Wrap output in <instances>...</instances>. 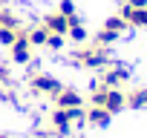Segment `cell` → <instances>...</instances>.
Instances as JSON below:
<instances>
[{
	"label": "cell",
	"mask_w": 147,
	"mask_h": 138,
	"mask_svg": "<svg viewBox=\"0 0 147 138\" xmlns=\"http://www.w3.org/2000/svg\"><path fill=\"white\" fill-rule=\"evenodd\" d=\"M12 49V60H18V63H29L32 60V43H29V35H26V26L18 32V38H15V43L9 46Z\"/></svg>",
	"instance_id": "cell-1"
},
{
	"label": "cell",
	"mask_w": 147,
	"mask_h": 138,
	"mask_svg": "<svg viewBox=\"0 0 147 138\" xmlns=\"http://www.w3.org/2000/svg\"><path fill=\"white\" fill-rule=\"evenodd\" d=\"M104 107H107L110 112H121V109L127 107V92H124L121 86H113V89L107 92V101H104Z\"/></svg>",
	"instance_id": "cell-5"
},
{
	"label": "cell",
	"mask_w": 147,
	"mask_h": 138,
	"mask_svg": "<svg viewBox=\"0 0 147 138\" xmlns=\"http://www.w3.org/2000/svg\"><path fill=\"white\" fill-rule=\"evenodd\" d=\"M6 81V69H0V84H3Z\"/></svg>",
	"instance_id": "cell-9"
},
{
	"label": "cell",
	"mask_w": 147,
	"mask_h": 138,
	"mask_svg": "<svg viewBox=\"0 0 147 138\" xmlns=\"http://www.w3.org/2000/svg\"><path fill=\"white\" fill-rule=\"evenodd\" d=\"M58 12L66 15V17H75V0H61V9Z\"/></svg>",
	"instance_id": "cell-8"
},
{
	"label": "cell",
	"mask_w": 147,
	"mask_h": 138,
	"mask_svg": "<svg viewBox=\"0 0 147 138\" xmlns=\"http://www.w3.org/2000/svg\"><path fill=\"white\" fill-rule=\"evenodd\" d=\"M26 35H29V43H32V46H46L49 32H46L43 26H38V29H26Z\"/></svg>",
	"instance_id": "cell-7"
},
{
	"label": "cell",
	"mask_w": 147,
	"mask_h": 138,
	"mask_svg": "<svg viewBox=\"0 0 147 138\" xmlns=\"http://www.w3.org/2000/svg\"><path fill=\"white\" fill-rule=\"evenodd\" d=\"M29 86H32L35 92H43V95H49V98H55V95L63 89V86H61V84H58L52 75H35V78L29 81Z\"/></svg>",
	"instance_id": "cell-2"
},
{
	"label": "cell",
	"mask_w": 147,
	"mask_h": 138,
	"mask_svg": "<svg viewBox=\"0 0 147 138\" xmlns=\"http://www.w3.org/2000/svg\"><path fill=\"white\" fill-rule=\"evenodd\" d=\"M110 109L107 107H90V112H84V118H87V124H92V127H107L110 124Z\"/></svg>",
	"instance_id": "cell-6"
},
{
	"label": "cell",
	"mask_w": 147,
	"mask_h": 138,
	"mask_svg": "<svg viewBox=\"0 0 147 138\" xmlns=\"http://www.w3.org/2000/svg\"><path fill=\"white\" fill-rule=\"evenodd\" d=\"M43 29H46L49 35H66V32H69V17L61 15V12H55V15H49V17L43 20Z\"/></svg>",
	"instance_id": "cell-3"
},
{
	"label": "cell",
	"mask_w": 147,
	"mask_h": 138,
	"mask_svg": "<svg viewBox=\"0 0 147 138\" xmlns=\"http://www.w3.org/2000/svg\"><path fill=\"white\" fill-rule=\"evenodd\" d=\"M84 104V98L75 92V89H61L58 95H55V107L58 109H75V107H81Z\"/></svg>",
	"instance_id": "cell-4"
}]
</instances>
